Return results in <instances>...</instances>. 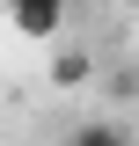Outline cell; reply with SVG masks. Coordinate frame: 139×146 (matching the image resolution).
<instances>
[{"instance_id":"2","label":"cell","mask_w":139,"mask_h":146,"mask_svg":"<svg viewBox=\"0 0 139 146\" xmlns=\"http://www.w3.org/2000/svg\"><path fill=\"white\" fill-rule=\"evenodd\" d=\"M44 80H51L59 95H81L88 80H95V51H88V44H51V58H44Z\"/></svg>"},{"instance_id":"3","label":"cell","mask_w":139,"mask_h":146,"mask_svg":"<svg viewBox=\"0 0 139 146\" xmlns=\"http://www.w3.org/2000/svg\"><path fill=\"white\" fill-rule=\"evenodd\" d=\"M66 146H139V139H132L124 124H110V117H95V124H73Z\"/></svg>"},{"instance_id":"1","label":"cell","mask_w":139,"mask_h":146,"mask_svg":"<svg viewBox=\"0 0 139 146\" xmlns=\"http://www.w3.org/2000/svg\"><path fill=\"white\" fill-rule=\"evenodd\" d=\"M66 15H73V0H7V22L29 44H59L66 36Z\"/></svg>"}]
</instances>
